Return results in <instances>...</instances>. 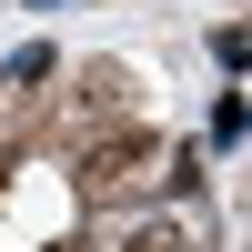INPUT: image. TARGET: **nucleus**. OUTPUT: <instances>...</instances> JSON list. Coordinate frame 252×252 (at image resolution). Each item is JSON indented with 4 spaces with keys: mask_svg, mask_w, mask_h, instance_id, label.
I'll use <instances>...</instances> for the list:
<instances>
[{
    "mask_svg": "<svg viewBox=\"0 0 252 252\" xmlns=\"http://www.w3.org/2000/svg\"><path fill=\"white\" fill-rule=\"evenodd\" d=\"M152 161H161V141H152V131H101L91 152H81V202L141 192V182H152Z\"/></svg>",
    "mask_w": 252,
    "mask_h": 252,
    "instance_id": "f257e3e1",
    "label": "nucleus"
},
{
    "mask_svg": "<svg viewBox=\"0 0 252 252\" xmlns=\"http://www.w3.org/2000/svg\"><path fill=\"white\" fill-rule=\"evenodd\" d=\"M121 101H131V81H121L111 61H91V71H81V91H71V111H81V121H121Z\"/></svg>",
    "mask_w": 252,
    "mask_h": 252,
    "instance_id": "f03ea898",
    "label": "nucleus"
},
{
    "mask_svg": "<svg viewBox=\"0 0 252 252\" xmlns=\"http://www.w3.org/2000/svg\"><path fill=\"white\" fill-rule=\"evenodd\" d=\"M111 252H192V242H182V222H141V232H121Z\"/></svg>",
    "mask_w": 252,
    "mask_h": 252,
    "instance_id": "7ed1b4c3",
    "label": "nucleus"
}]
</instances>
